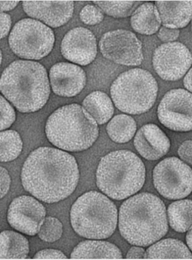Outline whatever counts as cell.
Instances as JSON below:
<instances>
[{
    "instance_id": "1",
    "label": "cell",
    "mask_w": 192,
    "mask_h": 260,
    "mask_svg": "<svg viewBox=\"0 0 192 260\" xmlns=\"http://www.w3.org/2000/svg\"><path fill=\"white\" fill-rule=\"evenodd\" d=\"M79 178L75 158L50 147H40L31 152L21 172L22 184L25 190L48 204L58 203L71 195Z\"/></svg>"
},
{
    "instance_id": "2",
    "label": "cell",
    "mask_w": 192,
    "mask_h": 260,
    "mask_svg": "<svg viewBox=\"0 0 192 260\" xmlns=\"http://www.w3.org/2000/svg\"><path fill=\"white\" fill-rule=\"evenodd\" d=\"M119 228L131 245L147 247L159 241L169 228L164 202L149 193L128 199L119 211Z\"/></svg>"
},
{
    "instance_id": "3",
    "label": "cell",
    "mask_w": 192,
    "mask_h": 260,
    "mask_svg": "<svg viewBox=\"0 0 192 260\" xmlns=\"http://www.w3.org/2000/svg\"><path fill=\"white\" fill-rule=\"evenodd\" d=\"M0 91L21 113L40 110L50 94L47 71L40 63L16 60L2 74Z\"/></svg>"
},
{
    "instance_id": "4",
    "label": "cell",
    "mask_w": 192,
    "mask_h": 260,
    "mask_svg": "<svg viewBox=\"0 0 192 260\" xmlns=\"http://www.w3.org/2000/svg\"><path fill=\"white\" fill-rule=\"evenodd\" d=\"M98 123L82 106L69 104L58 108L48 118L46 137L53 145L70 152L92 147L99 137Z\"/></svg>"
},
{
    "instance_id": "5",
    "label": "cell",
    "mask_w": 192,
    "mask_h": 260,
    "mask_svg": "<svg viewBox=\"0 0 192 260\" xmlns=\"http://www.w3.org/2000/svg\"><path fill=\"white\" fill-rule=\"evenodd\" d=\"M145 180V168L142 160L126 150L111 152L102 157L96 172L99 189L118 201L140 190Z\"/></svg>"
},
{
    "instance_id": "6",
    "label": "cell",
    "mask_w": 192,
    "mask_h": 260,
    "mask_svg": "<svg viewBox=\"0 0 192 260\" xmlns=\"http://www.w3.org/2000/svg\"><path fill=\"white\" fill-rule=\"evenodd\" d=\"M70 222L81 237L105 239L116 231L118 210L115 204L105 196L96 191H89L72 205Z\"/></svg>"
},
{
    "instance_id": "7",
    "label": "cell",
    "mask_w": 192,
    "mask_h": 260,
    "mask_svg": "<svg viewBox=\"0 0 192 260\" xmlns=\"http://www.w3.org/2000/svg\"><path fill=\"white\" fill-rule=\"evenodd\" d=\"M159 85L150 72L135 69L123 73L111 84L110 94L116 108L130 115L149 111L157 100Z\"/></svg>"
},
{
    "instance_id": "8",
    "label": "cell",
    "mask_w": 192,
    "mask_h": 260,
    "mask_svg": "<svg viewBox=\"0 0 192 260\" xmlns=\"http://www.w3.org/2000/svg\"><path fill=\"white\" fill-rule=\"evenodd\" d=\"M9 42L11 50L18 57L40 60L52 52L55 35L52 29L41 22L24 19L14 26Z\"/></svg>"
},
{
    "instance_id": "9",
    "label": "cell",
    "mask_w": 192,
    "mask_h": 260,
    "mask_svg": "<svg viewBox=\"0 0 192 260\" xmlns=\"http://www.w3.org/2000/svg\"><path fill=\"white\" fill-rule=\"evenodd\" d=\"M191 168L178 158L168 157L155 167L153 183L160 195L169 200L188 196L191 191Z\"/></svg>"
},
{
    "instance_id": "10",
    "label": "cell",
    "mask_w": 192,
    "mask_h": 260,
    "mask_svg": "<svg viewBox=\"0 0 192 260\" xmlns=\"http://www.w3.org/2000/svg\"><path fill=\"white\" fill-rule=\"evenodd\" d=\"M99 47L106 59L117 64L135 67L143 60L142 43L130 30L119 29L104 34Z\"/></svg>"
},
{
    "instance_id": "11",
    "label": "cell",
    "mask_w": 192,
    "mask_h": 260,
    "mask_svg": "<svg viewBox=\"0 0 192 260\" xmlns=\"http://www.w3.org/2000/svg\"><path fill=\"white\" fill-rule=\"evenodd\" d=\"M191 94L183 89H174L163 97L158 108V117L165 127L176 132L191 130Z\"/></svg>"
},
{
    "instance_id": "12",
    "label": "cell",
    "mask_w": 192,
    "mask_h": 260,
    "mask_svg": "<svg viewBox=\"0 0 192 260\" xmlns=\"http://www.w3.org/2000/svg\"><path fill=\"white\" fill-rule=\"evenodd\" d=\"M191 62L188 48L179 42L162 44L153 53V67L165 81H176L181 79L188 72Z\"/></svg>"
},
{
    "instance_id": "13",
    "label": "cell",
    "mask_w": 192,
    "mask_h": 260,
    "mask_svg": "<svg viewBox=\"0 0 192 260\" xmlns=\"http://www.w3.org/2000/svg\"><path fill=\"white\" fill-rule=\"evenodd\" d=\"M42 204L30 196L14 199L9 206L7 220L12 228L28 236L38 234L46 217Z\"/></svg>"
},
{
    "instance_id": "14",
    "label": "cell",
    "mask_w": 192,
    "mask_h": 260,
    "mask_svg": "<svg viewBox=\"0 0 192 260\" xmlns=\"http://www.w3.org/2000/svg\"><path fill=\"white\" fill-rule=\"evenodd\" d=\"M61 52L70 62L89 65L96 59L98 53L96 38L89 29L80 26L72 29L63 38Z\"/></svg>"
},
{
    "instance_id": "15",
    "label": "cell",
    "mask_w": 192,
    "mask_h": 260,
    "mask_svg": "<svg viewBox=\"0 0 192 260\" xmlns=\"http://www.w3.org/2000/svg\"><path fill=\"white\" fill-rule=\"evenodd\" d=\"M53 91L58 96L72 97L81 93L86 86L87 76L79 66L69 62H58L50 71Z\"/></svg>"
},
{
    "instance_id": "16",
    "label": "cell",
    "mask_w": 192,
    "mask_h": 260,
    "mask_svg": "<svg viewBox=\"0 0 192 260\" xmlns=\"http://www.w3.org/2000/svg\"><path fill=\"white\" fill-rule=\"evenodd\" d=\"M24 11L31 18L40 19L52 28L65 25L73 16L72 1H24Z\"/></svg>"
},
{
    "instance_id": "17",
    "label": "cell",
    "mask_w": 192,
    "mask_h": 260,
    "mask_svg": "<svg viewBox=\"0 0 192 260\" xmlns=\"http://www.w3.org/2000/svg\"><path fill=\"white\" fill-rule=\"evenodd\" d=\"M135 149L145 159L155 161L169 151L171 142L159 126L146 124L138 130L134 139Z\"/></svg>"
},
{
    "instance_id": "18",
    "label": "cell",
    "mask_w": 192,
    "mask_h": 260,
    "mask_svg": "<svg viewBox=\"0 0 192 260\" xmlns=\"http://www.w3.org/2000/svg\"><path fill=\"white\" fill-rule=\"evenodd\" d=\"M155 5L165 27L178 30L186 27L191 21V1H157Z\"/></svg>"
},
{
    "instance_id": "19",
    "label": "cell",
    "mask_w": 192,
    "mask_h": 260,
    "mask_svg": "<svg viewBox=\"0 0 192 260\" xmlns=\"http://www.w3.org/2000/svg\"><path fill=\"white\" fill-rule=\"evenodd\" d=\"M72 259H121L120 249L110 242L87 241L80 243L70 255Z\"/></svg>"
},
{
    "instance_id": "20",
    "label": "cell",
    "mask_w": 192,
    "mask_h": 260,
    "mask_svg": "<svg viewBox=\"0 0 192 260\" xmlns=\"http://www.w3.org/2000/svg\"><path fill=\"white\" fill-rule=\"evenodd\" d=\"M161 24L159 11L152 3L141 5L131 15V25L140 35H155L159 30Z\"/></svg>"
},
{
    "instance_id": "21",
    "label": "cell",
    "mask_w": 192,
    "mask_h": 260,
    "mask_svg": "<svg viewBox=\"0 0 192 260\" xmlns=\"http://www.w3.org/2000/svg\"><path fill=\"white\" fill-rule=\"evenodd\" d=\"M28 253V240L23 235L9 230L0 233V259H26Z\"/></svg>"
},
{
    "instance_id": "22",
    "label": "cell",
    "mask_w": 192,
    "mask_h": 260,
    "mask_svg": "<svg viewBox=\"0 0 192 260\" xmlns=\"http://www.w3.org/2000/svg\"><path fill=\"white\" fill-rule=\"evenodd\" d=\"M83 108L99 125L108 122L114 113L112 102L104 92H92L83 102Z\"/></svg>"
},
{
    "instance_id": "23",
    "label": "cell",
    "mask_w": 192,
    "mask_h": 260,
    "mask_svg": "<svg viewBox=\"0 0 192 260\" xmlns=\"http://www.w3.org/2000/svg\"><path fill=\"white\" fill-rule=\"evenodd\" d=\"M191 254L183 242L165 239L152 245L145 252V259H191Z\"/></svg>"
},
{
    "instance_id": "24",
    "label": "cell",
    "mask_w": 192,
    "mask_h": 260,
    "mask_svg": "<svg viewBox=\"0 0 192 260\" xmlns=\"http://www.w3.org/2000/svg\"><path fill=\"white\" fill-rule=\"evenodd\" d=\"M107 133L113 142L125 143L132 139L137 131V123L131 116L119 115L111 119L106 127Z\"/></svg>"
},
{
    "instance_id": "25",
    "label": "cell",
    "mask_w": 192,
    "mask_h": 260,
    "mask_svg": "<svg viewBox=\"0 0 192 260\" xmlns=\"http://www.w3.org/2000/svg\"><path fill=\"white\" fill-rule=\"evenodd\" d=\"M191 201L174 202L168 209L170 225L179 233L188 231L191 225Z\"/></svg>"
},
{
    "instance_id": "26",
    "label": "cell",
    "mask_w": 192,
    "mask_h": 260,
    "mask_svg": "<svg viewBox=\"0 0 192 260\" xmlns=\"http://www.w3.org/2000/svg\"><path fill=\"white\" fill-rule=\"evenodd\" d=\"M23 149V142L18 132L9 130L0 133V161L16 159Z\"/></svg>"
},
{
    "instance_id": "27",
    "label": "cell",
    "mask_w": 192,
    "mask_h": 260,
    "mask_svg": "<svg viewBox=\"0 0 192 260\" xmlns=\"http://www.w3.org/2000/svg\"><path fill=\"white\" fill-rule=\"evenodd\" d=\"M107 15L115 18H125L133 13L137 2L133 1H93Z\"/></svg>"
},
{
    "instance_id": "28",
    "label": "cell",
    "mask_w": 192,
    "mask_h": 260,
    "mask_svg": "<svg viewBox=\"0 0 192 260\" xmlns=\"http://www.w3.org/2000/svg\"><path fill=\"white\" fill-rule=\"evenodd\" d=\"M63 225L57 218L49 217L46 218L38 233L39 237L46 242H54L61 238Z\"/></svg>"
},
{
    "instance_id": "29",
    "label": "cell",
    "mask_w": 192,
    "mask_h": 260,
    "mask_svg": "<svg viewBox=\"0 0 192 260\" xmlns=\"http://www.w3.org/2000/svg\"><path fill=\"white\" fill-rule=\"evenodd\" d=\"M80 19L87 25H95L100 23L104 19L103 12L98 6L87 5L82 9Z\"/></svg>"
},
{
    "instance_id": "30",
    "label": "cell",
    "mask_w": 192,
    "mask_h": 260,
    "mask_svg": "<svg viewBox=\"0 0 192 260\" xmlns=\"http://www.w3.org/2000/svg\"><path fill=\"white\" fill-rule=\"evenodd\" d=\"M16 120V113L8 102L0 95V131L8 128Z\"/></svg>"
},
{
    "instance_id": "31",
    "label": "cell",
    "mask_w": 192,
    "mask_h": 260,
    "mask_svg": "<svg viewBox=\"0 0 192 260\" xmlns=\"http://www.w3.org/2000/svg\"><path fill=\"white\" fill-rule=\"evenodd\" d=\"M180 31L177 29L169 28L162 26L160 28L158 37L165 43L174 42L179 36Z\"/></svg>"
},
{
    "instance_id": "32",
    "label": "cell",
    "mask_w": 192,
    "mask_h": 260,
    "mask_svg": "<svg viewBox=\"0 0 192 260\" xmlns=\"http://www.w3.org/2000/svg\"><path fill=\"white\" fill-rule=\"evenodd\" d=\"M33 259H67V257L62 252L58 250L45 249L35 254Z\"/></svg>"
},
{
    "instance_id": "33",
    "label": "cell",
    "mask_w": 192,
    "mask_h": 260,
    "mask_svg": "<svg viewBox=\"0 0 192 260\" xmlns=\"http://www.w3.org/2000/svg\"><path fill=\"white\" fill-rule=\"evenodd\" d=\"M11 183V179L8 171L4 168L0 167V199L8 193Z\"/></svg>"
},
{
    "instance_id": "34",
    "label": "cell",
    "mask_w": 192,
    "mask_h": 260,
    "mask_svg": "<svg viewBox=\"0 0 192 260\" xmlns=\"http://www.w3.org/2000/svg\"><path fill=\"white\" fill-rule=\"evenodd\" d=\"M11 25V16L6 13H0V40L8 35Z\"/></svg>"
},
{
    "instance_id": "35",
    "label": "cell",
    "mask_w": 192,
    "mask_h": 260,
    "mask_svg": "<svg viewBox=\"0 0 192 260\" xmlns=\"http://www.w3.org/2000/svg\"><path fill=\"white\" fill-rule=\"evenodd\" d=\"M178 154L180 157L184 162L189 165H191V141L186 140L183 143L178 150Z\"/></svg>"
},
{
    "instance_id": "36",
    "label": "cell",
    "mask_w": 192,
    "mask_h": 260,
    "mask_svg": "<svg viewBox=\"0 0 192 260\" xmlns=\"http://www.w3.org/2000/svg\"><path fill=\"white\" fill-rule=\"evenodd\" d=\"M145 251L142 248L133 247L128 252L126 258L128 259H145Z\"/></svg>"
},
{
    "instance_id": "37",
    "label": "cell",
    "mask_w": 192,
    "mask_h": 260,
    "mask_svg": "<svg viewBox=\"0 0 192 260\" xmlns=\"http://www.w3.org/2000/svg\"><path fill=\"white\" fill-rule=\"evenodd\" d=\"M19 2V1L0 2V12L11 11L18 6Z\"/></svg>"
},
{
    "instance_id": "38",
    "label": "cell",
    "mask_w": 192,
    "mask_h": 260,
    "mask_svg": "<svg viewBox=\"0 0 192 260\" xmlns=\"http://www.w3.org/2000/svg\"><path fill=\"white\" fill-rule=\"evenodd\" d=\"M184 86L189 91H191V69L188 70L183 81Z\"/></svg>"
},
{
    "instance_id": "39",
    "label": "cell",
    "mask_w": 192,
    "mask_h": 260,
    "mask_svg": "<svg viewBox=\"0 0 192 260\" xmlns=\"http://www.w3.org/2000/svg\"><path fill=\"white\" fill-rule=\"evenodd\" d=\"M191 228H189V232L187 233L186 235V242L188 244L189 249L191 250Z\"/></svg>"
},
{
    "instance_id": "40",
    "label": "cell",
    "mask_w": 192,
    "mask_h": 260,
    "mask_svg": "<svg viewBox=\"0 0 192 260\" xmlns=\"http://www.w3.org/2000/svg\"><path fill=\"white\" fill-rule=\"evenodd\" d=\"M2 61V53L1 50H0V67H1Z\"/></svg>"
}]
</instances>
